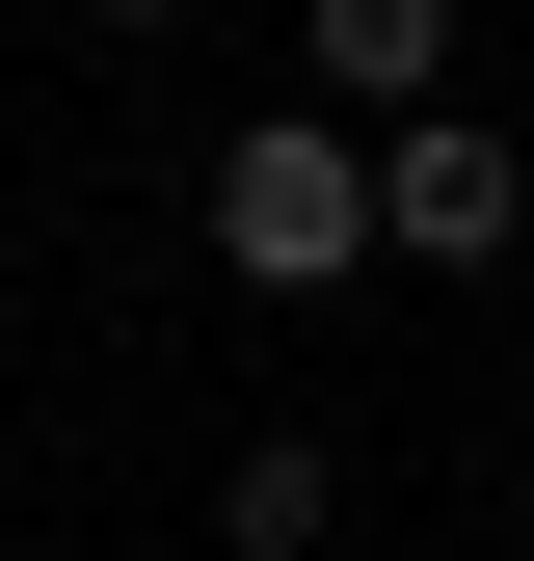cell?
<instances>
[{"label": "cell", "mask_w": 534, "mask_h": 561, "mask_svg": "<svg viewBox=\"0 0 534 561\" xmlns=\"http://www.w3.org/2000/svg\"><path fill=\"white\" fill-rule=\"evenodd\" d=\"M534 241V134L508 107H400L374 134V267H508Z\"/></svg>", "instance_id": "obj_2"}, {"label": "cell", "mask_w": 534, "mask_h": 561, "mask_svg": "<svg viewBox=\"0 0 534 561\" xmlns=\"http://www.w3.org/2000/svg\"><path fill=\"white\" fill-rule=\"evenodd\" d=\"M187 215H214L241 295H348V267H374V134H348V107H241Z\"/></svg>", "instance_id": "obj_1"}, {"label": "cell", "mask_w": 534, "mask_h": 561, "mask_svg": "<svg viewBox=\"0 0 534 561\" xmlns=\"http://www.w3.org/2000/svg\"><path fill=\"white\" fill-rule=\"evenodd\" d=\"M321 535H348V455H321V428H241L214 455V561H321Z\"/></svg>", "instance_id": "obj_4"}, {"label": "cell", "mask_w": 534, "mask_h": 561, "mask_svg": "<svg viewBox=\"0 0 534 561\" xmlns=\"http://www.w3.org/2000/svg\"><path fill=\"white\" fill-rule=\"evenodd\" d=\"M54 27H187V0H54Z\"/></svg>", "instance_id": "obj_5"}, {"label": "cell", "mask_w": 534, "mask_h": 561, "mask_svg": "<svg viewBox=\"0 0 534 561\" xmlns=\"http://www.w3.org/2000/svg\"><path fill=\"white\" fill-rule=\"evenodd\" d=\"M294 81L348 107V134H400V107H454V0H294Z\"/></svg>", "instance_id": "obj_3"}]
</instances>
